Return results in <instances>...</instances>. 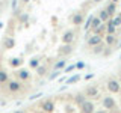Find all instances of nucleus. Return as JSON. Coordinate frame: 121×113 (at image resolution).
I'll return each mask as SVG.
<instances>
[{"label": "nucleus", "instance_id": "obj_27", "mask_svg": "<svg viewBox=\"0 0 121 113\" xmlns=\"http://www.w3.org/2000/svg\"><path fill=\"white\" fill-rule=\"evenodd\" d=\"M104 30H106V27H104V24L103 23H101L100 26H98V27L94 30V33H97V35H100V36H103V33H104Z\"/></svg>", "mask_w": 121, "mask_h": 113}, {"label": "nucleus", "instance_id": "obj_44", "mask_svg": "<svg viewBox=\"0 0 121 113\" xmlns=\"http://www.w3.org/2000/svg\"><path fill=\"white\" fill-rule=\"evenodd\" d=\"M120 60H121V54H120Z\"/></svg>", "mask_w": 121, "mask_h": 113}, {"label": "nucleus", "instance_id": "obj_29", "mask_svg": "<svg viewBox=\"0 0 121 113\" xmlns=\"http://www.w3.org/2000/svg\"><path fill=\"white\" fill-rule=\"evenodd\" d=\"M60 74V71H56V69H53V73L48 75V80H55L56 77H58V75Z\"/></svg>", "mask_w": 121, "mask_h": 113}, {"label": "nucleus", "instance_id": "obj_5", "mask_svg": "<svg viewBox=\"0 0 121 113\" xmlns=\"http://www.w3.org/2000/svg\"><path fill=\"white\" fill-rule=\"evenodd\" d=\"M79 107H80V113H94L95 112V104L91 100H85Z\"/></svg>", "mask_w": 121, "mask_h": 113}, {"label": "nucleus", "instance_id": "obj_20", "mask_svg": "<svg viewBox=\"0 0 121 113\" xmlns=\"http://www.w3.org/2000/svg\"><path fill=\"white\" fill-rule=\"evenodd\" d=\"M103 51H104V44L103 42H100V44H97L95 47H92V54H103Z\"/></svg>", "mask_w": 121, "mask_h": 113}, {"label": "nucleus", "instance_id": "obj_33", "mask_svg": "<svg viewBox=\"0 0 121 113\" xmlns=\"http://www.w3.org/2000/svg\"><path fill=\"white\" fill-rule=\"evenodd\" d=\"M17 5H18V3H17V0H12V3H11V8H12L14 11H17Z\"/></svg>", "mask_w": 121, "mask_h": 113}, {"label": "nucleus", "instance_id": "obj_36", "mask_svg": "<svg viewBox=\"0 0 121 113\" xmlns=\"http://www.w3.org/2000/svg\"><path fill=\"white\" fill-rule=\"evenodd\" d=\"M14 113H26V112H24V110H21V109H20V110H15Z\"/></svg>", "mask_w": 121, "mask_h": 113}, {"label": "nucleus", "instance_id": "obj_4", "mask_svg": "<svg viewBox=\"0 0 121 113\" xmlns=\"http://www.w3.org/2000/svg\"><path fill=\"white\" fill-rule=\"evenodd\" d=\"M106 89H108L111 93H118L121 90V85H120L118 80L111 78V80H108V83H106Z\"/></svg>", "mask_w": 121, "mask_h": 113}, {"label": "nucleus", "instance_id": "obj_31", "mask_svg": "<svg viewBox=\"0 0 121 113\" xmlns=\"http://www.w3.org/2000/svg\"><path fill=\"white\" fill-rule=\"evenodd\" d=\"M29 20V14H21V17H20V21L21 23H26Z\"/></svg>", "mask_w": 121, "mask_h": 113}, {"label": "nucleus", "instance_id": "obj_25", "mask_svg": "<svg viewBox=\"0 0 121 113\" xmlns=\"http://www.w3.org/2000/svg\"><path fill=\"white\" fill-rule=\"evenodd\" d=\"M85 100H86V98H85V95H83V93H77V95L74 97V101H76V104H77V105H80Z\"/></svg>", "mask_w": 121, "mask_h": 113}, {"label": "nucleus", "instance_id": "obj_3", "mask_svg": "<svg viewBox=\"0 0 121 113\" xmlns=\"http://www.w3.org/2000/svg\"><path fill=\"white\" fill-rule=\"evenodd\" d=\"M101 104H103V109L104 110H115L117 109V101L113 100V97H103L101 100Z\"/></svg>", "mask_w": 121, "mask_h": 113}, {"label": "nucleus", "instance_id": "obj_9", "mask_svg": "<svg viewBox=\"0 0 121 113\" xmlns=\"http://www.w3.org/2000/svg\"><path fill=\"white\" fill-rule=\"evenodd\" d=\"M39 109L45 113H53L55 112V103H53V100H44L43 103H41Z\"/></svg>", "mask_w": 121, "mask_h": 113}, {"label": "nucleus", "instance_id": "obj_24", "mask_svg": "<svg viewBox=\"0 0 121 113\" xmlns=\"http://www.w3.org/2000/svg\"><path fill=\"white\" fill-rule=\"evenodd\" d=\"M112 18V24L115 26L117 29L121 26V14H118V15H115V17H111Z\"/></svg>", "mask_w": 121, "mask_h": 113}, {"label": "nucleus", "instance_id": "obj_15", "mask_svg": "<svg viewBox=\"0 0 121 113\" xmlns=\"http://www.w3.org/2000/svg\"><path fill=\"white\" fill-rule=\"evenodd\" d=\"M106 11H108V14H109V17H113L117 12V3H113V2H109L108 3V6L104 8Z\"/></svg>", "mask_w": 121, "mask_h": 113}, {"label": "nucleus", "instance_id": "obj_35", "mask_svg": "<svg viewBox=\"0 0 121 113\" xmlns=\"http://www.w3.org/2000/svg\"><path fill=\"white\" fill-rule=\"evenodd\" d=\"M92 77H94V74H88L85 78H86V80H89V78H92Z\"/></svg>", "mask_w": 121, "mask_h": 113}, {"label": "nucleus", "instance_id": "obj_38", "mask_svg": "<svg viewBox=\"0 0 121 113\" xmlns=\"http://www.w3.org/2000/svg\"><path fill=\"white\" fill-rule=\"evenodd\" d=\"M108 113H118V112H115V110H109Z\"/></svg>", "mask_w": 121, "mask_h": 113}, {"label": "nucleus", "instance_id": "obj_39", "mask_svg": "<svg viewBox=\"0 0 121 113\" xmlns=\"http://www.w3.org/2000/svg\"><path fill=\"white\" fill-rule=\"evenodd\" d=\"M111 2H113V3H118V2H120V0H111Z\"/></svg>", "mask_w": 121, "mask_h": 113}, {"label": "nucleus", "instance_id": "obj_21", "mask_svg": "<svg viewBox=\"0 0 121 113\" xmlns=\"http://www.w3.org/2000/svg\"><path fill=\"white\" fill-rule=\"evenodd\" d=\"M80 78H82L80 74H76V75H73V77L67 78V80H65V86H68V85H74V83H77Z\"/></svg>", "mask_w": 121, "mask_h": 113}, {"label": "nucleus", "instance_id": "obj_23", "mask_svg": "<svg viewBox=\"0 0 121 113\" xmlns=\"http://www.w3.org/2000/svg\"><path fill=\"white\" fill-rule=\"evenodd\" d=\"M9 65L12 66V68L21 66V65H23V60H21L20 57H15V59H11V60H9Z\"/></svg>", "mask_w": 121, "mask_h": 113}, {"label": "nucleus", "instance_id": "obj_1", "mask_svg": "<svg viewBox=\"0 0 121 113\" xmlns=\"http://www.w3.org/2000/svg\"><path fill=\"white\" fill-rule=\"evenodd\" d=\"M5 86H6V92L11 93V95L20 93L23 90V81H20V80H8Z\"/></svg>", "mask_w": 121, "mask_h": 113}, {"label": "nucleus", "instance_id": "obj_13", "mask_svg": "<svg viewBox=\"0 0 121 113\" xmlns=\"http://www.w3.org/2000/svg\"><path fill=\"white\" fill-rule=\"evenodd\" d=\"M117 42H118L117 33H115V35H106L104 36V45H108V47H112V45H115Z\"/></svg>", "mask_w": 121, "mask_h": 113}, {"label": "nucleus", "instance_id": "obj_8", "mask_svg": "<svg viewBox=\"0 0 121 113\" xmlns=\"http://www.w3.org/2000/svg\"><path fill=\"white\" fill-rule=\"evenodd\" d=\"M74 39H76V32H74V30H67V32L60 36L62 44H73Z\"/></svg>", "mask_w": 121, "mask_h": 113}, {"label": "nucleus", "instance_id": "obj_11", "mask_svg": "<svg viewBox=\"0 0 121 113\" xmlns=\"http://www.w3.org/2000/svg\"><path fill=\"white\" fill-rule=\"evenodd\" d=\"M83 20H85V17H83L82 12H74L71 15V23H73V26H82Z\"/></svg>", "mask_w": 121, "mask_h": 113}, {"label": "nucleus", "instance_id": "obj_14", "mask_svg": "<svg viewBox=\"0 0 121 113\" xmlns=\"http://www.w3.org/2000/svg\"><path fill=\"white\" fill-rule=\"evenodd\" d=\"M3 48L5 50H11V48H14V45H15V41H14V38H11V36H6L5 39H3Z\"/></svg>", "mask_w": 121, "mask_h": 113}, {"label": "nucleus", "instance_id": "obj_34", "mask_svg": "<svg viewBox=\"0 0 121 113\" xmlns=\"http://www.w3.org/2000/svg\"><path fill=\"white\" fill-rule=\"evenodd\" d=\"M94 113H108V110H104V109H103V110H97V112H94Z\"/></svg>", "mask_w": 121, "mask_h": 113}, {"label": "nucleus", "instance_id": "obj_7", "mask_svg": "<svg viewBox=\"0 0 121 113\" xmlns=\"http://www.w3.org/2000/svg\"><path fill=\"white\" fill-rule=\"evenodd\" d=\"M100 42H103V36L97 35V33H92V35H89L88 39H86V45H88V47H95V45L100 44Z\"/></svg>", "mask_w": 121, "mask_h": 113}, {"label": "nucleus", "instance_id": "obj_18", "mask_svg": "<svg viewBox=\"0 0 121 113\" xmlns=\"http://www.w3.org/2000/svg\"><path fill=\"white\" fill-rule=\"evenodd\" d=\"M97 17L100 18V21H101V23H106V21L109 20V18H111V17H109V14H108V11H106L104 8L100 11V12H98V15H97Z\"/></svg>", "mask_w": 121, "mask_h": 113}, {"label": "nucleus", "instance_id": "obj_42", "mask_svg": "<svg viewBox=\"0 0 121 113\" xmlns=\"http://www.w3.org/2000/svg\"><path fill=\"white\" fill-rule=\"evenodd\" d=\"M118 47H121V42H118Z\"/></svg>", "mask_w": 121, "mask_h": 113}, {"label": "nucleus", "instance_id": "obj_10", "mask_svg": "<svg viewBox=\"0 0 121 113\" xmlns=\"http://www.w3.org/2000/svg\"><path fill=\"white\" fill-rule=\"evenodd\" d=\"M71 53H73V44H62L58 50L59 56H68V54H71Z\"/></svg>", "mask_w": 121, "mask_h": 113}, {"label": "nucleus", "instance_id": "obj_6", "mask_svg": "<svg viewBox=\"0 0 121 113\" xmlns=\"http://www.w3.org/2000/svg\"><path fill=\"white\" fill-rule=\"evenodd\" d=\"M15 75H17V78H18L20 81H29V80H30V77H32L30 71H29V69H26V68H20V69H17Z\"/></svg>", "mask_w": 121, "mask_h": 113}, {"label": "nucleus", "instance_id": "obj_19", "mask_svg": "<svg viewBox=\"0 0 121 113\" xmlns=\"http://www.w3.org/2000/svg\"><path fill=\"white\" fill-rule=\"evenodd\" d=\"M100 24H101L100 18H98L97 15H94V17H92V21H91V27H89V30H92V32H94V30H95Z\"/></svg>", "mask_w": 121, "mask_h": 113}, {"label": "nucleus", "instance_id": "obj_2", "mask_svg": "<svg viewBox=\"0 0 121 113\" xmlns=\"http://www.w3.org/2000/svg\"><path fill=\"white\" fill-rule=\"evenodd\" d=\"M83 95H85L86 100H95L100 95V89H98L97 85H88L83 90Z\"/></svg>", "mask_w": 121, "mask_h": 113}, {"label": "nucleus", "instance_id": "obj_17", "mask_svg": "<svg viewBox=\"0 0 121 113\" xmlns=\"http://www.w3.org/2000/svg\"><path fill=\"white\" fill-rule=\"evenodd\" d=\"M65 66H67V60H65V59H60V60H58V62L53 65V69H56V71H62Z\"/></svg>", "mask_w": 121, "mask_h": 113}, {"label": "nucleus", "instance_id": "obj_12", "mask_svg": "<svg viewBox=\"0 0 121 113\" xmlns=\"http://www.w3.org/2000/svg\"><path fill=\"white\" fill-rule=\"evenodd\" d=\"M104 27H106V35H115L117 33V27L112 24V18H109L108 21H106V24H104Z\"/></svg>", "mask_w": 121, "mask_h": 113}, {"label": "nucleus", "instance_id": "obj_40", "mask_svg": "<svg viewBox=\"0 0 121 113\" xmlns=\"http://www.w3.org/2000/svg\"><path fill=\"white\" fill-rule=\"evenodd\" d=\"M92 2H95V3H100V2H101V0H92Z\"/></svg>", "mask_w": 121, "mask_h": 113}, {"label": "nucleus", "instance_id": "obj_43", "mask_svg": "<svg viewBox=\"0 0 121 113\" xmlns=\"http://www.w3.org/2000/svg\"><path fill=\"white\" fill-rule=\"evenodd\" d=\"M120 105H121V97H120Z\"/></svg>", "mask_w": 121, "mask_h": 113}, {"label": "nucleus", "instance_id": "obj_30", "mask_svg": "<svg viewBox=\"0 0 121 113\" xmlns=\"http://www.w3.org/2000/svg\"><path fill=\"white\" fill-rule=\"evenodd\" d=\"M74 69H76V65L73 63V65H68V66L64 68V73H71V71H74Z\"/></svg>", "mask_w": 121, "mask_h": 113}, {"label": "nucleus", "instance_id": "obj_26", "mask_svg": "<svg viewBox=\"0 0 121 113\" xmlns=\"http://www.w3.org/2000/svg\"><path fill=\"white\" fill-rule=\"evenodd\" d=\"M29 65H30V68H33V69H35L36 66H39V57H32L30 62H29Z\"/></svg>", "mask_w": 121, "mask_h": 113}, {"label": "nucleus", "instance_id": "obj_32", "mask_svg": "<svg viewBox=\"0 0 121 113\" xmlns=\"http://www.w3.org/2000/svg\"><path fill=\"white\" fill-rule=\"evenodd\" d=\"M82 68H85V62H77L76 63V69H82Z\"/></svg>", "mask_w": 121, "mask_h": 113}, {"label": "nucleus", "instance_id": "obj_37", "mask_svg": "<svg viewBox=\"0 0 121 113\" xmlns=\"http://www.w3.org/2000/svg\"><path fill=\"white\" fill-rule=\"evenodd\" d=\"M30 0H21V3H29Z\"/></svg>", "mask_w": 121, "mask_h": 113}, {"label": "nucleus", "instance_id": "obj_16", "mask_svg": "<svg viewBox=\"0 0 121 113\" xmlns=\"http://www.w3.org/2000/svg\"><path fill=\"white\" fill-rule=\"evenodd\" d=\"M8 80H9V74H8L5 69L0 68V86H5L8 83Z\"/></svg>", "mask_w": 121, "mask_h": 113}, {"label": "nucleus", "instance_id": "obj_22", "mask_svg": "<svg viewBox=\"0 0 121 113\" xmlns=\"http://www.w3.org/2000/svg\"><path fill=\"white\" fill-rule=\"evenodd\" d=\"M35 69H36V75H38V77H44L45 73H47V66H45V65H39V66H36Z\"/></svg>", "mask_w": 121, "mask_h": 113}, {"label": "nucleus", "instance_id": "obj_28", "mask_svg": "<svg viewBox=\"0 0 121 113\" xmlns=\"http://www.w3.org/2000/svg\"><path fill=\"white\" fill-rule=\"evenodd\" d=\"M92 17H94V15H89V17H88V20H86V23L83 24L85 30H89V27H91V21H92Z\"/></svg>", "mask_w": 121, "mask_h": 113}, {"label": "nucleus", "instance_id": "obj_41", "mask_svg": "<svg viewBox=\"0 0 121 113\" xmlns=\"http://www.w3.org/2000/svg\"><path fill=\"white\" fill-rule=\"evenodd\" d=\"M3 27V23H0V29H2Z\"/></svg>", "mask_w": 121, "mask_h": 113}]
</instances>
